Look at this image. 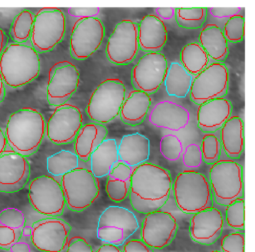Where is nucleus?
I'll return each instance as SVG.
<instances>
[{
    "mask_svg": "<svg viewBox=\"0 0 255 252\" xmlns=\"http://www.w3.org/2000/svg\"><path fill=\"white\" fill-rule=\"evenodd\" d=\"M171 177L167 169L144 162L132 170L129 199L137 212L147 214L159 210L168 200Z\"/></svg>",
    "mask_w": 255,
    "mask_h": 252,
    "instance_id": "f257e3e1",
    "label": "nucleus"
},
{
    "mask_svg": "<svg viewBox=\"0 0 255 252\" xmlns=\"http://www.w3.org/2000/svg\"><path fill=\"white\" fill-rule=\"evenodd\" d=\"M46 128L42 115L37 111L23 108L10 115L5 132L8 146L25 157L38 149Z\"/></svg>",
    "mask_w": 255,
    "mask_h": 252,
    "instance_id": "f03ea898",
    "label": "nucleus"
},
{
    "mask_svg": "<svg viewBox=\"0 0 255 252\" xmlns=\"http://www.w3.org/2000/svg\"><path fill=\"white\" fill-rule=\"evenodd\" d=\"M39 70L38 53L31 46L11 44L0 57V74L3 81L11 87L31 82L38 76Z\"/></svg>",
    "mask_w": 255,
    "mask_h": 252,
    "instance_id": "7ed1b4c3",
    "label": "nucleus"
},
{
    "mask_svg": "<svg viewBox=\"0 0 255 252\" xmlns=\"http://www.w3.org/2000/svg\"><path fill=\"white\" fill-rule=\"evenodd\" d=\"M172 190L176 204L184 213L195 214L213 207L210 182L201 173L184 171L179 173Z\"/></svg>",
    "mask_w": 255,
    "mask_h": 252,
    "instance_id": "20e7f679",
    "label": "nucleus"
},
{
    "mask_svg": "<svg viewBox=\"0 0 255 252\" xmlns=\"http://www.w3.org/2000/svg\"><path fill=\"white\" fill-rule=\"evenodd\" d=\"M210 184L216 203L228 206L244 197L242 166L231 160H219L209 171Z\"/></svg>",
    "mask_w": 255,
    "mask_h": 252,
    "instance_id": "39448f33",
    "label": "nucleus"
},
{
    "mask_svg": "<svg viewBox=\"0 0 255 252\" xmlns=\"http://www.w3.org/2000/svg\"><path fill=\"white\" fill-rule=\"evenodd\" d=\"M60 185L69 209L81 212L97 197L100 185L98 178L83 168H77L62 176Z\"/></svg>",
    "mask_w": 255,
    "mask_h": 252,
    "instance_id": "423d86ee",
    "label": "nucleus"
},
{
    "mask_svg": "<svg viewBox=\"0 0 255 252\" xmlns=\"http://www.w3.org/2000/svg\"><path fill=\"white\" fill-rule=\"evenodd\" d=\"M126 89L118 79H107L97 87L92 93L86 109L92 120L107 123L119 115L125 99Z\"/></svg>",
    "mask_w": 255,
    "mask_h": 252,
    "instance_id": "0eeeda50",
    "label": "nucleus"
},
{
    "mask_svg": "<svg viewBox=\"0 0 255 252\" xmlns=\"http://www.w3.org/2000/svg\"><path fill=\"white\" fill-rule=\"evenodd\" d=\"M65 17L55 7H43L35 15L30 40L32 47L38 53L52 50L63 39Z\"/></svg>",
    "mask_w": 255,
    "mask_h": 252,
    "instance_id": "6e6552de",
    "label": "nucleus"
},
{
    "mask_svg": "<svg viewBox=\"0 0 255 252\" xmlns=\"http://www.w3.org/2000/svg\"><path fill=\"white\" fill-rule=\"evenodd\" d=\"M139 228L134 214L128 209L109 206L100 215L97 231L98 239L116 246L124 242Z\"/></svg>",
    "mask_w": 255,
    "mask_h": 252,
    "instance_id": "1a4fd4ad",
    "label": "nucleus"
},
{
    "mask_svg": "<svg viewBox=\"0 0 255 252\" xmlns=\"http://www.w3.org/2000/svg\"><path fill=\"white\" fill-rule=\"evenodd\" d=\"M229 89V71L224 63L211 64L192 82L190 98L198 105L225 96Z\"/></svg>",
    "mask_w": 255,
    "mask_h": 252,
    "instance_id": "9d476101",
    "label": "nucleus"
},
{
    "mask_svg": "<svg viewBox=\"0 0 255 252\" xmlns=\"http://www.w3.org/2000/svg\"><path fill=\"white\" fill-rule=\"evenodd\" d=\"M28 198L32 208L40 214L55 217L63 213V192L60 184L51 176L42 175L31 181Z\"/></svg>",
    "mask_w": 255,
    "mask_h": 252,
    "instance_id": "9b49d317",
    "label": "nucleus"
},
{
    "mask_svg": "<svg viewBox=\"0 0 255 252\" xmlns=\"http://www.w3.org/2000/svg\"><path fill=\"white\" fill-rule=\"evenodd\" d=\"M138 24L124 19L115 26L108 39L106 55L109 60L117 65L130 63L139 49L138 41Z\"/></svg>",
    "mask_w": 255,
    "mask_h": 252,
    "instance_id": "f8f14e48",
    "label": "nucleus"
},
{
    "mask_svg": "<svg viewBox=\"0 0 255 252\" xmlns=\"http://www.w3.org/2000/svg\"><path fill=\"white\" fill-rule=\"evenodd\" d=\"M105 35L102 21L97 17L80 18L73 26L70 41L72 57L84 60L99 47Z\"/></svg>",
    "mask_w": 255,
    "mask_h": 252,
    "instance_id": "ddd939ff",
    "label": "nucleus"
},
{
    "mask_svg": "<svg viewBox=\"0 0 255 252\" xmlns=\"http://www.w3.org/2000/svg\"><path fill=\"white\" fill-rule=\"evenodd\" d=\"M167 62L159 52H149L142 56L131 71V83L134 90L148 95L155 93L164 81Z\"/></svg>",
    "mask_w": 255,
    "mask_h": 252,
    "instance_id": "4468645a",
    "label": "nucleus"
},
{
    "mask_svg": "<svg viewBox=\"0 0 255 252\" xmlns=\"http://www.w3.org/2000/svg\"><path fill=\"white\" fill-rule=\"evenodd\" d=\"M79 83V73L75 66L67 61L55 63L49 72L47 99L49 105L58 107L69 100Z\"/></svg>",
    "mask_w": 255,
    "mask_h": 252,
    "instance_id": "2eb2a0df",
    "label": "nucleus"
},
{
    "mask_svg": "<svg viewBox=\"0 0 255 252\" xmlns=\"http://www.w3.org/2000/svg\"><path fill=\"white\" fill-rule=\"evenodd\" d=\"M82 126V116L79 109L65 104L57 107L46 124L47 135L53 143L66 144L74 141Z\"/></svg>",
    "mask_w": 255,
    "mask_h": 252,
    "instance_id": "dca6fc26",
    "label": "nucleus"
},
{
    "mask_svg": "<svg viewBox=\"0 0 255 252\" xmlns=\"http://www.w3.org/2000/svg\"><path fill=\"white\" fill-rule=\"evenodd\" d=\"M71 230L70 225L61 219H42L33 223L30 236L31 241L40 251L60 252Z\"/></svg>",
    "mask_w": 255,
    "mask_h": 252,
    "instance_id": "f3484780",
    "label": "nucleus"
},
{
    "mask_svg": "<svg viewBox=\"0 0 255 252\" xmlns=\"http://www.w3.org/2000/svg\"><path fill=\"white\" fill-rule=\"evenodd\" d=\"M177 229L175 219L170 213L157 210L147 214L143 219L141 240L151 248L161 249L172 242Z\"/></svg>",
    "mask_w": 255,
    "mask_h": 252,
    "instance_id": "a211bd4d",
    "label": "nucleus"
},
{
    "mask_svg": "<svg viewBox=\"0 0 255 252\" xmlns=\"http://www.w3.org/2000/svg\"><path fill=\"white\" fill-rule=\"evenodd\" d=\"M30 173L25 157L5 150L0 156V191L14 193L21 190L28 181Z\"/></svg>",
    "mask_w": 255,
    "mask_h": 252,
    "instance_id": "6ab92c4d",
    "label": "nucleus"
},
{
    "mask_svg": "<svg viewBox=\"0 0 255 252\" xmlns=\"http://www.w3.org/2000/svg\"><path fill=\"white\" fill-rule=\"evenodd\" d=\"M223 220L221 212L212 207L200 211L190 221L189 234L194 241L204 245H211L221 237Z\"/></svg>",
    "mask_w": 255,
    "mask_h": 252,
    "instance_id": "aec40b11",
    "label": "nucleus"
},
{
    "mask_svg": "<svg viewBox=\"0 0 255 252\" xmlns=\"http://www.w3.org/2000/svg\"><path fill=\"white\" fill-rule=\"evenodd\" d=\"M190 114L182 106L170 101L156 104L149 115V121L157 127L178 131L188 124Z\"/></svg>",
    "mask_w": 255,
    "mask_h": 252,
    "instance_id": "412c9836",
    "label": "nucleus"
},
{
    "mask_svg": "<svg viewBox=\"0 0 255 252\" xmlns=\"http://www.w3.org/2000/svg\"><path fill=\"white\" fill-rule=\"evenodd\" d=\"M233 110L231 102L218 98L199 106L197 126L203 132H214L221 128L231 117Z\"/></svg>",
    "mask_w": 255,
    "mask_h": 252,
    "instance_id": "4be33fe9",
    "label": "nucleus"
},
{
    "mask_svg": "<svg viewBox=\"0 0 255 252\" xmlns=\"http://www.w3.org/2000/svg\"><path fill=\"white\" fill-rule=\"evenodd\" d=\"M167 40V30L164 22L153 14L144 16L138 24V41L141 50L158 53Z\"/></svg>",
    "mask_w": 255,
    "mask_h": 252,
    "instance_id": "5701e85b",
    "label": "nucleus"
},
{
    "mask_svg": "<svg viewBox=\"0 0 255 252\" xmlns=\"http://www.w3.org/2000/svg\"><path fill=\"white\" fill-rule=\"evenodd\" d=\"M118 152L120 161L130 167L136 166L148 159L149 140L137 132L124 135L118 147Z\"/></svg>",
    "mask_w": 255,
    "mask_h": 252,
    "instance_id": "b1692460",
    "label": "nucleus"
},
{
    "mask_svg": "<svg viewBox=\"0 0 255 252\" xmlns=\"http://www.w3.org/2000/svg\"><path fill=\"white\" fill-rule=\"evenodd\" d=\"M23 213L14 208H7L0 212V249L9 250L19 241L25 226Z\"/></svg>",
    "mask_w": 255,
    "mask_h": 252,
    "instance_id": "393cba45",
    "label": "nucleus"
},
{
    "mask_svg": "<svg viewBox=\"0 0 255 252\" xmlns=\"http://www.w3.org/2000/svg\"><path fill=\"white\" fill-rule=\"evenodd\" d=\"M106 127L100 124L90 123L82 126L74 140L75 153L84 162L90 160L95 149L106 139Z\"/></svg>",
    "mask_w": 255,
    "mask_h": 252,
    "instance_id": "a878e982",
    "label": "nucleus"
},
{
    "mask_svg": "<svg viewBox=\"0 0 255 252\" xmlns=\"http://www.w3.org/2000/svg\"><path fill=\"white\" fill-rule=\"evenodd\" d=\"M221 143L227 156L238 159L245 149L244 125L238 116L231 117L221 128Z\"/></svg>",
    "mask_w": 255,
    "mask_h": 252,
    "instance_id": "bb28decb",
    "label": "nucleus"
},
{
    "mask_svg": "<svg viewBox=\"0 0 255 252\" xmlns=\"http://www.w3.org/2000/svg\"><path fill=\"white\" fill-rule=\"evenodd\" d=\"M151 105L149 95L138 90L131 91L123 103L120 111L121 121L125 124L135 126L141 124Z\"/></svg>",
    "mask_w": 255,
    "mask_h": 252,
    "instance_id": "cd10ccee",
    "label": "nucleus"
},
{
    "mask_svg": "<svg viewBox=\"0 0 255 252\" xmlns=\"http://www.w3.org/2000/svg\"><path fill=\"white\" fill-rule=\"evenodd\" d=\"M132 171L131 167L120 160L113 166L106 185L107 193L112 201L120 202L129 194Z\"/></svg>",
    "mask_w": 255,
    "mask_h": 252,
    "instance_id": "c85d7f7f",
    "label": "nucleus"
},
{
    "mask_svg": "<svg viewBox=\"0 0 255 252\" xmlns=\"http://www.w3.org/2000/svg\"><path fill=\"white\" fill-rule=\"evenodd\" d=\"M91 171L97 178L109 174L119 160L118 145L115 139H105L90 156Z\"/></svg>",
    "mask_w": 255,
    "mask_h": 252,
    "instance_id": "c756f323",
    "label": "nucleus"
},
{
    "mask_svg": "<svg viewBox=\"0 0 255 252\" xmlns=\"http://www.w3.org/2000/svg\"><path fill=\"white\" fill-rule=\"evenodd\" d=\"M199 43L209 57L220 62H224L229 54L228 42L223 31L219 27L212 25L201 32Z\"/></svg>",
    "mask_w": 255,
    "mask_h": 252,
    "instance_id": "7c9ffc66",
    "label": "nucleus"
},
{
    "mask_svg": "<svg viewBox=\"0 0 255 252\" xmlns=\"http://www.w3.org/2000/svg\"><path fill=\"white\" fill-rule=\"evenodd\" d=\"M192 78L177 62L171 64L164 79L166 91L169 96L184 98L190 90Z\"/></svg>",
    "mask_w": 255,
    "mask_h": 252,
    "instance_id": "2f4dec72",
    "label": "nucleus"
},
{
    "mask_svg": "<svg viewBox=\"0 0 255 252\" xmlns=\"http://www.w3.org/2000/svg\"><path fill=\"white\" fill-rule=\"evenodd\" d=\"M182 66L190 74L197 75L207 67L209 56L199 43L186 45L180 54Z\"/></svg>",
    "mask_w": 255,
    "mask_h": 252,
    "instance_id": "473e14b6",
    "label": "nucleus"
},
{
    "mask_svg": "<svg viewBox=\"0 0 255 252\" xmlns=\"http://www.w3.org/2000/svg\"><path fill=\"white\" fill-rule=\"evenodd\" d=\"M78 159L75 153L61 150L47 158V169L54 176H63L78 168Z\"/></svg>",
    "mask_w": 255,
    "mask_h": 252,
    "instance_id": "72a5a7b5",
    "label": "nucleus"
},
{
    "mask_svg": "<svg viewBox=\"0 0 255 252\" xmlns=\"http://www.w3.org/2000/svg\"><path fill=\"white\" fill-rule=\"evenodd\" d=\"M35 17L33 13L25 9L14 17L9 33L16 43L21 44L30 39Z\"/></svg>",
    "mask_w": 255,
    "mask_h": 252,
    "instance_id": "f704fd0d",
    "label": "nucleus"
},
{
    "mask_svg": "<svg viewBox=\"0 0 255 252\" xmlns=\"http://www.w3.org/2000/svg\"><path fill=\"white\" fill-rule=\"evenodd\" d=\"M175 13L178 26L187 29H197L201 27L205 22L207 8L205 7L177 8Z\"/></svg>",
    "mask_w": 255,
    "mask_h": 252,
    "instance_id": "c9c22d12",
    "label": "nucleus"
},
{
    "mask_svg": "<svg viewBox=\"0 0 255 252\" xmlns=\"http://www.w3.org/2000/svg\"><path fill=\"white\" fill-rule=\"evenodd\" d=\"M222 147L220 140L216 136L213 134L204 135L200 146L202 161L211 165L218 161Z\"/></svg>",
    "mask_w": 255,
    "mask_h": 252,
    "instance_id": "e433bc0d",
    "label": "nucleus"
},
{
    "mask_svg": "<svg viewBox=\"0 0 255 252\" xmlns=\"http://www.w3.org/2000/svg\"><path fill=\"white\" fill-rule=\"evenodd\" d=\"M159 151L165 159L170 161L177 160L183 151L182 142L175 135H164L159 142Z\"/></svg>",
    "mask_w": 255,
    "mask_h": 252,
    "instance_id": "4c0bfd02",
    "label": "nucleus"
},
{
    "mask_svg": "<svg viewBox=\"0 0 255 252\" xmlns=\"http://www.w3.org/2000/svg\"><path fill=\"white\" fill-rule=\"evenodd\" d=\"M245 18L236 15L230 17L225 23L223 34L227 41L237 43L242 41L244 36Z\"/></svg>",
    "mask_w": 255,
    "mask_h": 252,
    "instance_id": "58836bf2",
    "label": "nucleus"
},
{
    "mask_svg": "<svg viewBox=\"0 0 255 252\" xmlns=\"http://www.w3.org/2000/svg\"><path fill=\"white\" fill-rule=\"evenodd\" d=\"M226 218L231 228L244 230L245 228V201L243 199L236 201L227 206Z\"/></svg>",
    "mask_w": 255,
    "mask_h": 252,
    "instance_id": "ea45409f",
    "label": "nucleus"
},
{
    "mask_svg": "<svg viewBox=\"0 0 255 252\" xmlns=\"http://www.w3.org/2000/svg\"><path fill=\"white\" fill-rule=\"evenodd\" d=\"M245 234L236 232L224 237L221 247L223 252H245Z\"/></svg>",
    "mask_w": 255,
    "mask_h": 252,
    "instance_id": "a19ab883",
    "label": "nucleus"
},
{
    "mask_svg": "<svg viewBox=\"0 0 255 252\" xmlns=\"http://www.w3.org/2000/svg\"><path fill=\"white\" fill-rule=\"evenodd\" d=\"M182 160L184 165L187 167H199L202 162L200 146L195 143L188 145L183 153Z\"/></svg>",
    "mask_w": 255,
    "mask_h": 252,
    "instance_id": "79ce46f5",
    "label": "nucleus"
},
{
    "mask_svg": "<svg viewBox=\"0 0 255 252\" xmlns=\"http://www.w3.org/2000/svg\"><path fill=\"white\" fill-rule=\"evenodd\" d=\"M99 11L100 8L98 7H72L68 10L71 16L80 18L96 17Z\"/></svg>",
    "mask_w": 255,
    "mask_h": 252,
    "instance_id": "37998d69",
    "label": "nucleus"
},
{
    "mask_svg": "<svg viewBox=\"0 0 255 252\" xmlns=\"http://www.w3.org/2000/svg\"><path fill=\"white\" fill-rule=\"evenodd\" d=\"M123 252H153L151 247L141 240H131L124 246Z\"/></svg>",
    "mask_w": 255,
    "mask_h": 252,
    "instance_id": "c03bdc74",
    "label": "nucleus"
},
{
    "mask_svg": "<svg viewBox=\"0 0 255 252\" xmlns=\"http://www.w3.org/2000/svg\"><path fill=\"white\" fill-rule=\"evenodd\" d=\"M67 252H93V250L85 241L79 239L70 244Z\"/></svg>",
    "mask_w": 255,
    "mask_h": 252,
    "instance_id": "a18cd8bd",
    "label": "nucleus"
},
{
    "mask_svg": "<svg viewBox=\"0 0 255 252\" xmlns=\"http://www.w3.org/2000/svg\"><path fill=\"white\" fill-rule=\"evenodd\" d=\"M156 14L164 19H170L175 13V10L172 7H157L155 9Z\"/></svg>",
    "mask_w": 255,
    "mask_h": 252,
    "instance_id": "49530a36",
    "label": "nucleus"
},
{
    "mask_svg": "<svg viewBox=\"0 0 255 252\" xmlns=\"http://www.w3.org/2000/svg\"><path fill=\"white\" fill-rule=\"evenodd\" d=\"M10 252H30L29 245L25 242H18L13 245L9 249Z\"/></svg>",
    "mask_w": 255,
    "mask_h": 252,
    "instance_id": "de8ad7c7",
    "label": "nucleus"
},
{
    "mask_svg": "<svg viewBox=\"0 0 255 252\" xmlns=\"http://www.w3.org/2000/svg\"><path fill=\"white\" fill-rule=\"evenodd\" d=\"M8 40V37L5 32L0 28V57L6 48Z\"/></svg>",
    "mask_w": 255,
    "mask_h": 252,
    "instance_id": "09e8293b",
    "label": "nucleus"
},
{
    "mask_svg": "<svg viewBox=\"0 0 255 252\" xmlns=\"http://www.w3.org/2000/svg\"><path fill=\"white\" fill-rule=\"evenodd\" d=\"M96 252H123L118 247L113 244H106L102 246Z\"/></svg>",
    "mask_w": 255,
    "mask_h": 252,
    "instance_id": "8fccbe9b",
    "label": "nucleus"
},
{
    "mask_svg": "<svg viewBox=\"0 0 255 252\" xmlns=\"http://www.w3.org/2000/svg\"><path fill=\"white\" fill-rule=\"evenodd\" d=\"M6 139L1 128L0 127V156L5 151L7 146Z\"/></svg>",
    "mask_w": 255,
    "mask_h": 252,
    "instance_id": "3c124183",
    "label": "nucleus"
},
{
    "mask_svg": "<svg viewBox=\"0 0 255 252\" xmlns=\"http://www.w3.org/2000/svg\"><path fill=\"white\" fill-rule=\"evenodd\" d=\"M5 96V89L2 78L0 74V104L3 101Z\"/></svg>",
    "mask_w": 255,
    "mask_h": 252,
    "instance_id": "603ef678",
    "label": "nucleus"
},
{
    "mask_svg": "<svg viewBox=\"0 0 255 252\" xmlns=\"http://www.w3.org/2000/svg\"><path fill=\"white\" fill-rule=\"evenodd\" d=\"M30 234H31V227L25 226L23 229V230L22 235H23L25 236H30Z\"/></svg>",
    "mask_w": 255,
    "mask_h": 252,
    "instance_id": "864d4df0",
    "label": "nucleus"
},
{
    "mask_svg": "<svg viewBox=\"0 0 255 252\" xmlns=\"http://www.w3.org/2000/svg\"><path fill=\"white\" fill-rule=\"evenodd\" d=\"M211 252H222L219 251H212Z\"/></svg>",
    "mask_w": 255,
    "mask_h": 252,
    "instance_id": "5fc2aeb1",
    "label": "nucleus"
}]
</instances>
